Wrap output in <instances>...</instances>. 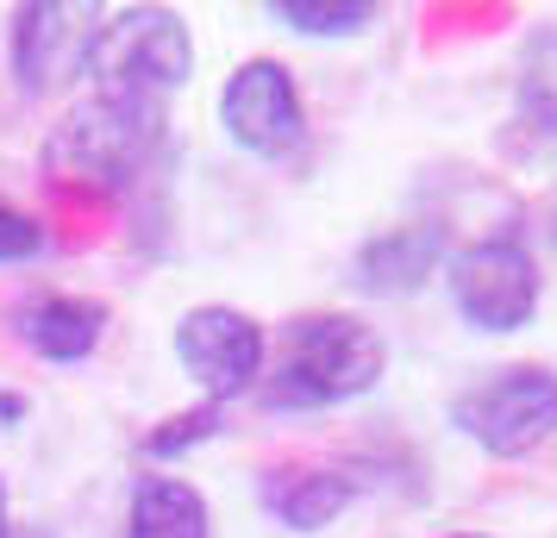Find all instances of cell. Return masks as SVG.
<instances>
[{"mask_svg":"<svg viewBox=\"0 0 557 538\" xmlns=\"http://www.w3.org/2000/svg\"><path fill=\"white\" fill-rule=\"evenodd\" d=\"M388 370V345L357 313H301L282 326L276 363H263L257 401L270 413H326L370 395Z\"/></svg>","mask_w":557,"mask_h":538,"instance_id":"obj_1","label":"cell"},{"mask_svg":"<svg viewBox=\"0 0 557 538\" xmlns=\"http://www.w3.org/2000/svg\"><path fill=\"white\" fill-rule=\"evenodd\" d=\"M157 145H163V107L88 88L45 138V176L63 195L113 201L151 170Z\"/></svg>","mask_w":557,"mask_h":538,"instance_id":"obj_2","label":"cell"},{"mask_svg":"<svg viewBox=\"0 0 557 538\" xmlns=\"http://www.w3.org/2000/svg\"><path fill=\"white\" fill-rule=\"evenodd\" d=\"M82 76L101 95L163 107L195 76V38L182 26V13H170V7H120V13L101 20L95 45L82 57Z\"/></svg>","mask_w":557,"mask_h":538,"instance_id":"obj_3","label":"cell"},{"mask_svg":"<svg viewBox=\"0 0 557 538\" xmlns=\"http://www.w3.org/2000/svg\"><path fill=\"white\" fill-rule=\"evenodd\" d=\"M445 288H451L457 320L470 333H488V338L527 333L532 313H539V295H545L539 263H532V251L513 232L451 245V257H445Z\"/></svg>","mask_w":557,"mask_h":538,"instance_id":"obj_4","label":"cell"},{"mask_svg":"<svg viewBox=\"0 0 557 538\" xmlns=\"http://www.w3.org/2000/svg\"><path fill=\"white\" fill-rule=\"evenodd\" d=\"M451 426L482 458H527L545 438H557V370L545 363L488 370L451 401Z\"/></svg>","mask_w":557,"mask_h":538,"instance_id":"obj_5","label":"cell"},{"mask_svg":"<svg viewBox=\"0 0 557 538\" xmlns=\"http://www.w3.org/2000/svg\"><path fill=\"white\" fill-rule=\"evenodd\" d=\"M176 363L182 376L201 388V401L226 408V401H238V395H251L263 383L270 338L245 308L207 301V308H188L176 320Z\"/></svg>","mask_w":557,"mask_h":538,"instance_id":"obj_6","label":"cell"},{"mask_svg":"<svg viewBox=\"0 0 557 538\" xmlns=\"http://www.w3.org/2000/svg\"><path fill=\"white\" fill-rule=\"evenodd\" d=\"M220 126L238 151L251 157H288L307 145V101L301 82L282 57H251L238 63L220 88Z\"/></svg>","mask_w":557,"mask_h":538,"instance_id":"obj_7","label":"cell"},{"mask_svg":"<svg viewBox=\"0 0 557 538\" xmlns=\"http://www.w3.org/2000/svg\"><path fill=\"white\" fill-rule=\"evenodd\" d=\"M107 13L95 7H63V0H26L7 13V57L26 95H51L82 76V57L95 45Z\"/></svg>","mask_w":557,"mask_h":538,"instance_id":"obj_8","label":"cell"},{"mask_svg":"<svg viewBox=\"0 0 557 538\" xmlns=\"http://www.w3.org/2000/svg\"><path fill=\"white\" fill-rule=\"evenodd\" d=\"M445 257H451V232L438 226V220H413V226H388V232H376L370 245H357L345 283H351L357 295L395 301V295L426 288V276L445 270Z\"/></svg>","mask_w":557,"mask_h":538,"instance_id":"obj_9","label":"cell"},{"mask_svg":"<svg viewBox=\"0 0 557 538\" xmlns=\"http://www.w3.org/2000/svg\"><path fill=\"white\" fill-rule=\"evenodd\" d=\"M357 495H363V476L338 470V463H295V470H270L257 483L263 513L276 526H288V533H326Z\"/></svg>","mask_w":557,"mask_h":538,"instance_id":"obj_10","label":"cell"},{"mask_svg":"<svg viewBox=\"0 0 557 538\" xmlns=\"http://www.w3.org/2000/svg\"><path fill=\"white\" fill-rule=\"evenodd\" d=\"M13 338L38 363H88L107 338V308L88 295H32L13 313Z\"/></svg>","mask_w":557,"mask_h":538,"instance_id":"obj_11","label":"cell"},{"mask_svg":"<svg viewBox=\"0 0 557 538\" xmlns=\"http://www.w3.org/2000/svg\"><path fill=\"white\" fill-rule=\"evenodd\" d=\"M126 538H213V508L182 476H138L126 501Z\"/></svg>","mask_w":557,"mask_h":538,"instance_id":"obj_12","label":"cell"},{"mask_svg":"<svg viewBox=\"0 0 557 538\" xmlns=\"http://www.w3.org/2000/svg\"><path fill=\"white\" fill-rule=\"evenodd\" d=\"M513 107L532 145L557 157V26H539L520 51V76H513Z\"/></svg>","mask_w":557,"mask_h":538,"instance_id":"obj_13","label":"cell"},{"mask_svg":"<svg viewBox=\"0 0 557 538\" xmlns=\"http://www.w3.org/2000/svg\"><path fill=\"white\" fill-rule=\"evenodd\" d=\"M270 13L301 38H357V32L376 26L370 0H276Z\"/></svg>","mask_w":557,"mask_h":538,"instance_id":"obj_14","label":"cell"},{"mask_svg":"<svg viewBox=\"0 0 557 538\" xmlns=\"http://www.w3.org/2000/svg\"><path fill=\"white\" fill-rule=\"evenodd\" d=\"M207 438H220V408H213V401L176 413V420H163L157 433H145V445H138V451H145V458H157V463H170V458H182V451L207 445Z\"/></svg>","mask_w":557,"mask_h":538,"instance_id":"obj_15","label":"cell"},{"mask_svg":"<svg viewBox=\"0 0 557 538\" xmlns=\"http://www.w3.org/2000/svg\"><path fill=\"white\" fill-rule=\"evenodd\" d=\"M38 251H45V226L32 220L26 207L0 201V263H32Z\"/></svg>","mask_w":557,"mask_h":538,"instance_id":"obj_16","label":"cell"},{"mask_svg":"<svg viewBox=\"0 0 557 538\" xmlns=\"http://www.w3.org/2000/svg\"><path fill=\"white\" fill-rule=\"evenodd\" d=\"M0 420H26V395H0Z\"/></svg>","mask_w":557,"mask_h":538,"instance_id":"obj_17","label":"cell"},{"mask_svg":"<svg viewBox=\"0 0 557 538\" xmlns=\"http://www.w3.org/2000/svg\"><path fill=\"white\" fill-rule=\"evenodd\" d=\"M0 538H13V508H7V476H0Z\"/></svg>","mask_w":557,"mask_h":538,"instance_id":"obj_18","label":"cell"},{"mask_svg":"<svg viewBox=\"0 0 557 538\" xmlns=\"http://www.w3.org/2000/svg\"><path fill=\"white\" fill-rule=\"evenodd\" d=\"M13 538H51L45 526H13Z\"/></svg>","mask_w":557,"mask_h":538,"instance_id":"obj_19","label":"cell"},{"mask_svg":"<svg viewBox=\"0 0 557 538\" xmlns=\"http://www.w3.org/2000/svg\"><path fill=\"white\" fill-rule=\"evenodd\" d=\"M445 538H488V533H445Z\"/></svg>","mask_w":557,"mask_h":538,"instance_id":"obj_20","label":"cell"},{"mask_svg":"<svg viewBox=\"0 0 557 538\" xmlns=\"http://www.w3.org/2000/svg\"><path fill=\"white\" fill-rule=\"evenodd\" d=\"M552 245H557V213H552Z\"/></svg>","mask_w":557,"mask_h":538,"instance_id":"obj_21","label":"cell"}]
</instances>
